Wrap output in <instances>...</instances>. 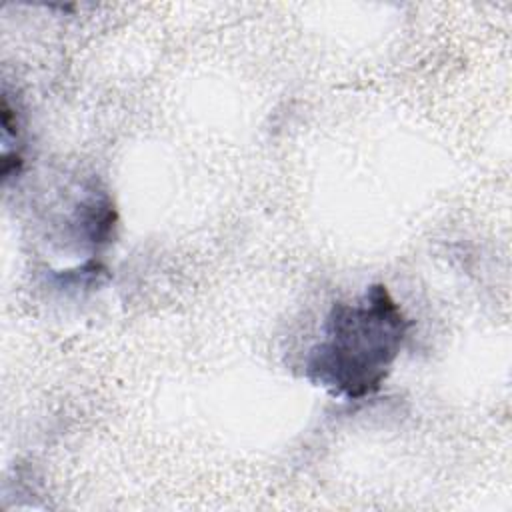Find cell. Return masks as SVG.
Masks as SVG:
<instances>
[{"label": "cell", "mask_w": 512, "mask_h": 512, "mask_svg": "<svg viewBox=\"0 0 512 512\" xmlns=\"http://www.w3.org/2000/svg\"><path fill=\"white\" fill-rule=\"evenodd\" d=\"M410 330V320L384 284H372L354 302H336L304 374L344 400L376 394L388 378Z\"/></svg>", "instance_id": "obj_1"}]
</instances>
